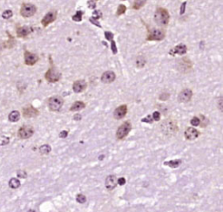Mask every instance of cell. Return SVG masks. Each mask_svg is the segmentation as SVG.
<instances>
[{
    "label": "cell",
    "instance_id": "cell-1",
    "mask_svg": "<svg viewBox=\"0 0 223 212\" xmlns=\"http://www.w3.org/2000/svg\"><path fill=\"white\" fill-rule=\"evenodd\" d=\"M170 16L167 9L162 7H158L154 14V20L159 26L166 27L169 23Z\"/></svg>",
    "mask_w": 223,
    "mask_h": 212
},
{
    "label": "cell",
    "instance_id": "cell-2",
    "mask_svg": "<svg viewBox=\"0 0 223 212\" xmlns=\"http://www.w3.org/2000/svg\"><path fill=\"white\" fill-rule=\"evenodd\" d=\"M160 129L164 134L171 136L178 132V126L175 120L168 119L162 122L160 125Z\"/></svg>",
    "mask_w": 223,
    "mask_h": 212
},
{
    "label": "cell",
    "instance_id": "cell-3",
    "mask_svg": "<svg viewBox=\"0 0 223 212\" xmlns=\"http://www.w3.org/2000/svg\"><path fill=\"white\" fill-rule=\"evenodd\" d=\"M45 78L50 83H55V82H58V80L61 79V73H59V71L56 67L51 66L47 70V72L45 73Z\"/></svg>",
    "mask_w": 223,
    "mask_h": 212
},
{
    "label": "cell",
    "instance_id": "cell-4",
    "mask_svg": "<svg viewBox=\"0 0 223 212\" xmlns=\"http://www.w3.org/2000/svg\"><path fill=\"white\" fill-rule=\"evenodd\" d=\"M64 100L60 96H53L48 100V107L53 112H58L63 106Z\"/></svg>",
    "mask_w": 223,
    "mask_h": 212
},
{
    "label": "cell",
    "instance_id": "cell-5",
    "mask_svg": "<svg viewBox=\"0 0 223 212\" xmlns=\"http://www.w3.org/2000/svg\"><path fill=\"white\" fill-rule=\"evenodd\" d=\"M132 129V124L130 121H126L124 122L120 127H118L116 132V137L118 140H123L124 138H126L128 134L130 133Z\"/></svg>",
    "mask_w": 223,
    "mask_h": 212
},
{
    "label": "cell",
    "instance_id": "cell-6",
    "mask_svg": "<svg viewBox=\"0 0 223 212\" xmlns=\"http://www.w3.org/2000/svg\"><path fill=\"white\" fill-rule=\"evenodd\" d=\"M37 12V7L30 3H25L22 4L20 9V14L24 18H30L32 17Z\"/></svg>",
    "mask_w": 223,
    "mask_h": 212
},
{
    "label": "cell",
    "instance_id": "cell-7",
    "mask_svg": "<svg viewBox=\"0 0 223 212\" xmlns=\"http://www.w3.org/2000/svg\"><path fill=\"white\" fill-rule=\"evenodd\" d=\"M166 36L165 31L162 29H152L149 31L148 37L146 38L147 41H160L164 40Z\"/></svg>",
    "mask_w": 223,
    "mask_h": 212
},
{
    "label": "cell",
    "instance_id": "cell-8",
    "mask_svg": "<svg viewBox=\"0 0 223 212\" xmlns=\"http://www.w3.org/2000/svg\"><path fill=\"white\" fill-rule=\"evenodd\" d=\"M34 134V129L31 126H23L18 129V134L21 139H28Z\"/></svg>",
    "mask_w": 223,
    "mask_h": 212
},
{
    "label": "cell",
    "instance_id": "cell-9",
    "mask_svg": "<svg viewBox=\"0 0 223 212\" xmlns=\"http://www.w3.org/2000/svg\"><path fill=\"white\" fill-rule=\"evenodd\" d=\"M24 58H25V64L27 65V66H33L39 59V56L37 54L31 53V52H29L27 50L25 51Z\"/></svg>",
    "mask_w": 223,
    "mask_h": 212
},
{
    "label": "cell",
    "instance_id": "cell-10",
    "mask_svg": "<svg viewBox=\"0 0 223 212\" xmlns=\"http://www.w3.org/2000/svg\"><path fill=\"white\" fill-rule=\"evenodd\" d=\"M193 96V92L191 89H184L178 95V100L181 103H186L191 100Z\"/></svg>",
    "mask_w": 223,
    "mask_h": 212
},
{
    "label": "cell",
    "instance_id": "cell-11",
    "mask_svg": "<svg viewBox=\"0 0 223 212\" xmlns=\"http://www.w3.org/2000/svg\"><path fill=\"white\" fill-rule=\"evenodd\" d=\"M117 177L114 175H108L106 178H105V188H106V189L107 190H109V191H111V190H113V189H114L115 188H116V186H117Z\"/></svg>",
    "mask_w": 223,
    "mask_h": 212
},
{
    "label": "cell",
    "instance_id": "cell-12",
    "mask_svg": "<svg viewBox=\"0 0 223 212\" xmlns=\"http://www.w3.org/2000/svg\"><path fill=\"white\" fill-rule=\"evenodd\" d=\"M39 114V112L38 109H36L35 107L32 106H26L23 108V116L25 118H33V117H37Z\"/></svg>",
    "mask_w": 223,
    "mask_h": 212
},
{
    "label": "cell",
    "instance_id": "cell-13",
    "mask_svg": "<svg viewBox=\"0 0 223 212\" xmlns=\"http://www.w3.org/2000/svg\"><path fill=\"white\" fill-rule=\"evenodd\" d=\"M57 18V13L55 12H49L41 20V24L44 27H46L54 22Z\"/></svg>",
    "mask_w": 223,
    "mask_h": 212
},
{
    "label": "cell",
    "instance_id": "cell-14",
    "mask_svg": "<svg viewBox=\"0 0 223 212\" xmlns=\"http://www.w3.org/2000/svg\"><path fill=\"white\" fill-rule=\"evenodd\" d=\"M87 87V83L83 80H76L73 85H72V89L74 93H82L83 91H85Z\"/></svg>",
    "mask_w": 223,
    "mask_h": 212
},
{
    "label": "cell",
    "instance_id": "cell-15",
    "mask_svg": "<svg viewBox=\"0 0 223 212\" xmlns=\"http://www.w3.org/2000/svg\"><path fill=\"white\" fill-rule=\"evenodd\" d=\"M185 137L186 140H189V141H194L197 139L200 135V132L195 129L194 128H187L186 130H185Z\"/></svg>",
    "mask_w": 223,
    "mask_h": 212
},
{
    "label": "cell",
    "instance_id": "cell-16",
    "mask_svg": "<svg viewBox=\"0 0 223 212\" xmlns=\"http://www.w3.org/2000/svg\"><path fill=\"white\" fill-rule=\"evenodd\" d=\"M126 113H127L126 105H121L115 109V111L113 113V116L116 120H120L126 116Z\"/></svg>",
    "mask_w": 223,
    "mask_h": 212
},
{
    "label": "cell",
    "instance_id": "cell-17",
    "mask_svg": "<svg viewBox=\"0 0 223 212\" xmlns=\"http://www.w3.org/2000/svg\"><path fill=\"white\" fill-rule=\"evenodd\" d=\"M187 52V47L184 45V44H179L177 45L175 47H173L170 52H169V54L173 56L175 54H180V55H183V54H186Z\"/></svg>",
    "mask_w": 223,
    "mask_h": 212
},
{
    "label": "cell",
    "instance_id": "cell-18",
    "mask_svg": "<svg viewBox=\"0 0 223 212\" xmlns=\"http://www.w3.org/2000/svg\"><path fill=\"white\" fill-rule=\"evenodd\" d=\"M116 79V75L112 71H107V72H105L102 76H101V81L103 83H105V84H109V83H112Z\"/></svg>",
    "mask_w": 223,
    "mask_h": 212
},
{
    "label": "cell",
    "instance_id": "cell-19",
    "mask_svg": "<svg viewBox=\"0 0 223 212\" xmlns=\"http://www.w3.org/2000/svg\"><path fill=\"white\" fill-rule=\"evenodd\" d=\"M31 29L28 26H19L17 28V36L18 38H26L27 37L31 32Z\"/></svg>",
    "mask_w": 223,
    "mask_h": 212
},
{
    "label": "cell",
    "instance_id": "cell-20",
    "mask_svg": "<svg viewBox=\"0 0 223 212\" xmlns=\"http://www.w3.org/2000/svg\"><path fill=\"white\" fill-rule=\"evenodd\" d=\"M86 106V104L82 101H75L72 106H71L70 108V111H72V112H76V111H79V110H82L83 108H85Z\"/></svg>",
    "mask_w": 223,
    "mask_h": 212
},
{
    "label": "cell",
    "instance_id": "cell-21",
    "mask_svg": "<svg viewBox=\"0 0 223 212\" xmlns=\"http://www.w3.org/2000/svg\"><path fill=\"white\" fill-rule=\"evenodd\" d=\"M181 162H182V161L180 159L172 160V161H165L164 164L167 165V166H169V167L173 168V169H176V168H178L181 164Z\"/></svg>",
    "mask_w": 223,
    "mask_h": 212
},
{
    "label": "cell",
    "instance_id": "cell-22",
    "mask_svg": "<svg viewBox=\"0 0 223 212\" xmlns=\"http://www.w3.org/2000/svg\"><path fill=\"white\" fill-rule=\"evenodd\" d=\"M8 119H9V120H10L11 122H17L18 120L20 119V114H19V112H18V111H16V110L12 111V112L9 114Z\"/></svg>",
    "mask_w": 223,
    "mask_h": 212
},
{
    "label": "cell",
    "instance_id": "cell-23",
    "mask_svg": "<svg viewBox=\"0 0 223 212\" xmlns=\"http://www.w3.org/2000/svg\"><path fill=\"white\" fill-rule=\"evenodd\" d=\"M52 150V147L48 144H44L39 147V153L41 155H48Z\"/></svg>",
    "mask_w": 223,
    "mask_h": 212
},
{
    "label": "cell",
    "instance_id": "cell-24",
    "mask_svg": "<svg viewBox=\"0 0 223 212\" xmlns=\"http://www.w3.org/2000/svg\"><path fill=\"white\" fill-rule=\"evenodd\" d=\"M146 3V0H135L132 5V8L135 10H139L141 7H143L145 5V4Z\"/></svg>",
    "mask_w": 223,
    "mask_h": 212
},
{
    "label": "cell",
    "instance_id": "cell-25",
    "mask_svg": "<svg viewBox=\"0 0 223 212\" xmlns=\"http://www.w3.org/2000/svg\"><path fill=\"white\" fill-rule=\"evenodd\" d=\"M9 186H10L12 189H18V188L20 186V182H19V180H18L17 178H12V179L9 181Z\"/></svg>",
    "mask_w": 223,
    "mask_h": 212
},
{
    "label": "cell",
    "instance_id": "cell-26",
    "mask_svg": "<svg viewBox=\"0 0 223 212\" xmlns=\"http://www.w3.org/2000/svg\"><path fill=\"white\" fill-rule=\"evenodd\" d=\"M82 16H83L82 12H77L75 15L72 16V20L75 22H80L82 20Z\"/></svg>",
    "mask_w": 223,
    "mask_h": 212
},
{
    "label": "cell",
    "instance_id": "cell-27",
    "mask_svg": "<svg viewBox=\"0 0 223 212\" xmlns=\"http://www.w3.org/2000/svg\"><path fill=\"white\" fill-rule=\"evenodd\" d=\"M76 201L79 202V203H85L86 202V197L85 196V195H83V194H79V195H77V197H76Z\"/></svg>",
    "mask_w": 223,
    "mask_h": 212
},
{
    "label": "cell",
    "instance_id": "cell-28",
    "mask_svg": "<svg viewBox=\"0 0 223 212\" xmlns=\"http://www.w3.org/2000/svg\"><path fill=\"white\" fill-rule=\"evenodd\" d=\"M12 15H13V13H12V12L11 10H6L2 14V18H4V19H9V18H11L12 17Z\"/></svg>",
    "mask_w": 223,
    "mask_h": 212
},
{
    "label": "cell",
    "instance_id": "cell-29",
    "mask_svg": "<svg viewBox=\"0 0 223 212\" xmlns=\"http://www.w3.org/2000/svg\"><path fill=\"white\" fill-rule=\"evenodd\" d=\"M126 11V7L124 4H120V5H118V9H117V15L120 16V15L125 13Z\"/></svg>",
    "mask_w": 223,
    "mask_h": 212
},
{
    "label": "cell",
    "instance_id": "cell-30",
    "mask_svg": "<svg viewBox=\"0 0 223 212\" xmlns=\"http://www.w3.org/2000/svg\"><path fill=\"white\" fill-rule=\"evenodd\" d=\"M145 64V60L144 57H139L137 59V66L140 68H142Z\"/></svg>",
    "mask_w": 223,
    "mask_h": 212
},
{
    "label": "cell",
    "instance_id": "cell-31",
    "mask_svg": "<svg viewBox=\"0 0 223 212\" xmlns=\"http://www.w3.org/2000/svg\"><path fill=\"white\" fill-rule=\"evenodd\" d=\"M190 123L194 127H198V126L200 125V120L199 119L198 117H194V118H192V120H190Z\"/></svg>",
    "mask_w": 223,
    "mask_h": 212
},
{
    "label": "cell",
    "instance_id": "cell-32",
    "mask_svg": "<svg viewBox=\"0 0 223 212\" xmlns=\"http://www.w3.org/2000/svg\"><path fill=\"white\" fill-rule=\"evenodd\" d=\"M17 175H18V178H24L25 179V178L27 177V173L26 171H24V170H18Z\"/></svg>",
    "mask_w": 223,
    "mask_h": 212
},
{
    "label": "cell",
    "instance_id": "cell-33",
    "mask_svg": "<svg viewBox=\"0 0 223 212\" xmlns=\"http://www.w3.org/2000/svg\"><path fill=\"white\" fill-rule=\"evenodd\" d=\"M152 117H153V120H154L159 121V120H160V114H159V112L155 111V112L152 114Z\"/></svg>",
    "mask_w": 223,
    "mask_h": 212
},
{
    "label": "cell",
    "instance_id": "cell-34",
    "mask_svg": "<svg viewBox=\"0 0 223 212\" xmlns=\"http://www.w3.org/2000/svg\"><path fill=\"white\" fill-rule=\"evenodd\" d=\"M141 121L142 122H146V123H152L153 121H154V120H153V117H152V115H147L146 117H145L143 119L141 120Z\"/></svg>",
    "mask_w": 223,
    "mask_h": 212
},
{
    "label": "cell",
    "instance_id": "cell-35",
    "mask_svg": "<svg viewBox=\"0 0 223 212\" xmlns=\"http://www.w3.org/2000/svg\"><path fill=\"white\" fill-rule=\"evenodd\" d=\"M105 39H106L107 40L112 41L113 39V34L112 32H105Z\"/></svg>",
    "mask_w": 223,
    "mask_h": 212
},
{
    "label": "cell",
    "instance_id": "cell-36",
    "mask_svg": "<svg viewBox=\"0 0 223 212\" xmlns=\"http://www.w3.org/2000/svg\"><path fill=\"white\" fill-rule=\"evenodd\" d=\"M99 19H97V18H90V22L91 23H92V24H94L95 26H99V27H101V26H100V24L99 23V21H98Z\"/></svg>",
    "mask_w": 223,
    "mask_h": 212
},
{
    "label": "cell",
    "instance_id": "cell-37",
    "mask_svg": "<svg viewBox=\"0 0 223 212\" xmlns=\"http://www.w3.org/2000/svg\"><path fill=\"white\" fill-rule=\"evenodd\" d=\"M111 49L112 51L113 52V53H117V48H116V45H115V42L113 40L111 41Z\"/></svg>",
    "mask_w": 223,
    "mask_h": 212
},
{
    "label": "cell",
    "instance_id": "cell-38",
    "mask_svg": "<svg viewBox=\"0 0 223 212\" xmlns=\"http://www.w3.org/2000/svg\"><path fill=\"white\" fill-rule=\"evenodd\" d=\"M117 183H118V185L120 186H123L126 184V179L124 178V177H120V178H118V180H117Z\"/></svg>",
    "mask_w": 223,
    "mask_h": 212
},
{
    "label": "cell",
    "instance_id": "cell-39",
    "mask_svg": "<svg viewBox=\"0 0 223 212\" xmlns=\"http://www.w3.org/2000/svg\"><path fill=\"white\" fill-rule=\"evenodd\" d=\"M168 98H169V93H162L159 96V100H166Z\"/></svg>",
    "mask_w": 223,
    "mask_h": 212
},
{
    "label": "cell",
    "instance_id": "cell-40",
    "mask_svg": "<svg viewBox=\"0 0 223 212\" xmlns=\"http://www.w3.org/2000/svg\"><path fill=\"white\" fill-rule=\"evenodd\" d=\"M67 136H68V131H66V130H63V131L59 133V137L60 138H66Z\"/></svg>",
    "mask_w": 223,
    "mask_h": 212
},
{
    "label": "cell",
    "instance_id": "cell-41",
    "mask_svg": "<svg viewBox=\"0 0 223 212\" xmlns=\"http://www.w3.org/2000/svg\"><path fill=\"white\" fill-rule=\"evenodd\" d=\"M186 4V2H184L183 4H181V14H184V12H185Z\"/></svg>",
    "mask_w": 223,
    "mask_h": 212
},
{
    "label": "cell",
    "instance_id": "cell-42",
    "mask_svg": "<svg viewBox=\"0 0 223 212\" xmlns=\"http://www.w3.org/2000/svg\"><path fill=\"white\" fill-rule=\"evenodd\" d=\"M88 5H89V8H95L96 4H95L92 0H91V1L88 2Z\"/></svg>",
    "mask_w": 223,
    "mask_h": 212
},
{
    "label": "cell",
    "instance_id": "cell-43",
    "mask_svg": "<svg viewBox=\"0 0 223 212\" xmlns=\"http://www.w3.org/2000/svg\"><path fill=\"white\" fill-rule=\"evenodd\" d=\"M73 119L75 120H81V115L79 114H75V115H74Z\"/></svg>",
    "mask_w": 223,
    "mask_h": 212
},
{
    "label": "cell",
    "instance_id": "cell-44",
    "mask_svg": "<svg viewBox=\"0 0 223 212\" xmlns=\"http://www.w3.org/2000/svg\"><path fill=\"white\" fill-rule=\"evenodd\" d=\"M104 157H105V156H104V155H102V156H100L99 157V160H100V161H101V160L104 159Z\"/></svg>",
    "mask_w": 223,
    "mask_h": 212
},
{
    "label": "cell",
    "instance_id": "cell-45",
    "mask_svg": "<svg viewBox=\"0 0 223 212\" xmlns=\"http://www.w3.org/2000/svg\"><path fill=\"white\" fill-rule=\"evenodd\" d=\"M27 212H36V211H35L34 210H29Z\"/></svg>",
    "mask_w": 223,
    "mask_h": 212
}]
</instances>
